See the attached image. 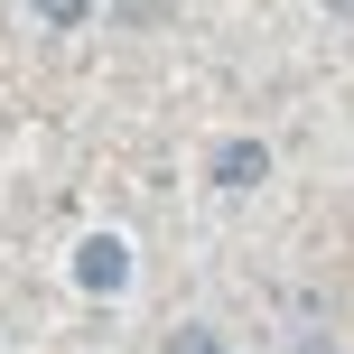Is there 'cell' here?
I'll use <instances>...</instances> for the list:
<instances>
[{"mask_svg":"<svg viewBox=\"0 0 354 354\" xmlns=\"http://www.w3.org/2000/svg\"><path fill=\"white\" fill-rule=\"evenodd\" d=\"M75 280H84L93 299H112V289L131 280V243L122 233H84V243H75Z\"/></svg>","mask_w":354,"mask_h":354,"instance_id":"1","label":"cell"},{"mask_svg":"<svg viewBox=\"0 0 354 354\" xmlns=\"http://www.w3.org/2000/svg\"><path fill=\"white\" fill-rule=\"evenodd\" d=\"M261 177H270V149L261 140H224V149H214V187L243 196V187H261Z\"/></svg>","mask_w":354,"mask_h":354,"instance_id":"2","label":"cell"},{"mask_svg":"<svg viewBox=\"0 0 354 354\" xmlns=\"http://www.w3.org/2000/svg\"><path fill=\"white\" fill-rule=\"evenodd\" d=\"M37 19H47V28H75V19H84V0H37Z\"/></svg>","mask_w":354,"mask_h":354,"instance_id":"3","label":"cell"},{"mask_svg":"<svg viewBox=\"0 0 354 354\" xmlns=\"http://www.w3.org/2000/svg\"><path fill=\"white\" fill-rule=\"evenodd\" d=\"M177 354H224V345H214V336H177Z\"/></svg>","mask_w":354,"mask_h":354,"instance_id":"4","label":"cell"},{"mask_svg":"<svg viewBox=\"0 0 354 354\" xmlns=\"http://www.w3.org/2000/svg\"><path fill=\"white\" fill-rule=\"evenodd\" d=\"M326 10H345V19H354V0H326Z\"/></svg>","mask_w":354,"mask_h":354,"instance_id":"5","label":"cell"}]
</instances>
